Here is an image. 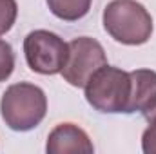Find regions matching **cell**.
<instances>
[{
  "instance_id": "cell-9",
  "label": "cell",
  "mask_w": 156,
  "mask_h": 154,
  "mask_svg": "<svg viewBox=\"0 0 156 154\" xmlns=\"http://www.w3.org/2000/svg\"><path fill=\"white\" fill-rule=\"evenodd\" d=\"M18 16L16 0H0V37L11 31Z\"/></svg>"
},
{
  "instance_id": "cell-6",
  "label": "cell",
  "mask_w": 156,
  "mask_h": 154,
  "mask_svg": "<svg viewBox=\"0 0 156 154\" xmlns=\"http://www.w3.org/2000/svg\"><path fill=\"white\" fill-rule=\"evenodd\" d=\"M45 151L49 154H91L94 152V145L87 132L75 123H58L47 136Z\"/></svg>"
},
{
  "instance_id": "cell-12",
  "label": "cell",
  "mask_w": 156,
  "mask_h": 154,
  "mask_svg": "<svg viewBox=\"0 0 156 154\" xmlns=\"http://www.w3.org/2000/svg\"><path fill=\"white\" fill-rule=\"evenodd\" d=\"M144 118L147 120V123H149V125H154V127H156V102L149 107V109H145V111H144Z\"/></svg>"
},
{
  "instance_id": "cell-8",
  "label": "cell",
  "mask_w": 156,
  "mask_h": 154,
  "mask_svg": "<svg viewBox=\"0 0 156 154\" xmlns=\"http://www.w3.org/2000/svg\"><path fill=\"white\" fill-rule=\"evenodd\" d=\"M45 2L49 11L64 22H76L83 18L93 4V0H45Z\"/></svg>"
},
{
  "instance_id": "cell-10",
  "label": "cell",
  "mask_w": 156,
  "mask_h": 154,
  "mask_svg": "<svg viewBox=\"0 0 156 154\" xmlns=\"http://www.w3.org/2000/svg\"><path fill=\"white\" fill-rule=\"evenodd\" d=\"M15 71V53L9 42L0 38V82H5Z\"/></svg>"
},
{
  "instance_id": "cell-7",
  "label": "cell",
  "mask_w": 156,
  "mask_h": 154,
  "mask_svg": "<svg viewBox=\"0 0 156 154\" xmlns=\"http://www.w3.org/2000/svg\"><path fill=\"white\" fill-rule=\"evenodd\" d=\"M131 78V94L125 114L144 113L156 102V71L136 69L129 73Z\"/></svg>"
},
{
  "instance_id": "cell-5",
  "label": "cell",
  "mask_w": 156,
  "mask_h": 154,
  "mask_svg": "<svg viewBox=\"0 0 156 154\" xmlns=\"http://www.w3.org/2000/svg\"><path fill=\"white\" fill-rule=\"evenodd\" d=\"M69 53L62 69L64 80L73 87H83L100 67L107 65V56L98 40L78 37L67 44Z\"/></svg>"
},
{
  "instance_id": "cell-1",
  "label": "cell",
  "mask_w": 156,
  "mask_h": 154,
  "mask_svg": "<svg viewBox=\"0 0 156 154\" xmlns=\"http://www.w3.org/2000/svg\"><path fill=\"white\" fill-rule=\"evenodd\" d=\"M47 113V96L38 85L18 82L5 89L0 100V114L5 125L16 132L38 127Z\"/></svg>"
},
{
  "instance_id": "cell-11",
  "label": "cell",
  "mask_w": 156,
  "mask_h": 154,
  "mask_svg": "<svg viewBox=\"0 0 156 154\" xmlns=\"http://www.w3.org/2000/svg\"><path fill=\"white\" fill-rule=\"evenodd\" d=\"M142 151L145 154H156V127L149 125L142 134Z\"/></svg>"
},
{
  "instance_id": "cell-2",
  "label": "cell",
  "mask_w": 156,
  "mask_h": 154,
  "mask_svg": "<svg viewBox=\"0 0 156 154\" xmlns=\"http://www.w3.org/2000/svg\"><path fill=\"white\" fill-rule=\"evenodd\" d=\"M104 29L123 45H142L153 35V16L136 0H113L104 9Z\"/></svg>"
},
{
  "instance_id": "cell-3",
  "label": "cell",
  "mask_w": 156,
  "mask_h": 154,
  "mask_svg": "<svg viewBox=\"0 0 156 154\" xmlns=\"http://www.w3.org/2000/svg\"><path fill=\"white\" fill-rule=\"evenodd\" d=\"M83 89L85 100L93 109L109 114L127 111L131 94V78L127 71L113 65H104L89 78Z\"/></svg>"
},
{
  "instance_id": "cell-4",
  "label": "cell",
  "mask_w": 156,
  "mask_h": 154,
  "mask_svg": "<svg viewBox=\"0 0 156 154\" xmlns=\"http://www.w3.org/2000/svg\"><path fill=\"white\" fill-rule=\"evenodd\" d=\"M69 47L56 33L47 29L31 31L24 38V54L31 71L38 75L62 73Z\"/></svg>"
}]
</instances>
